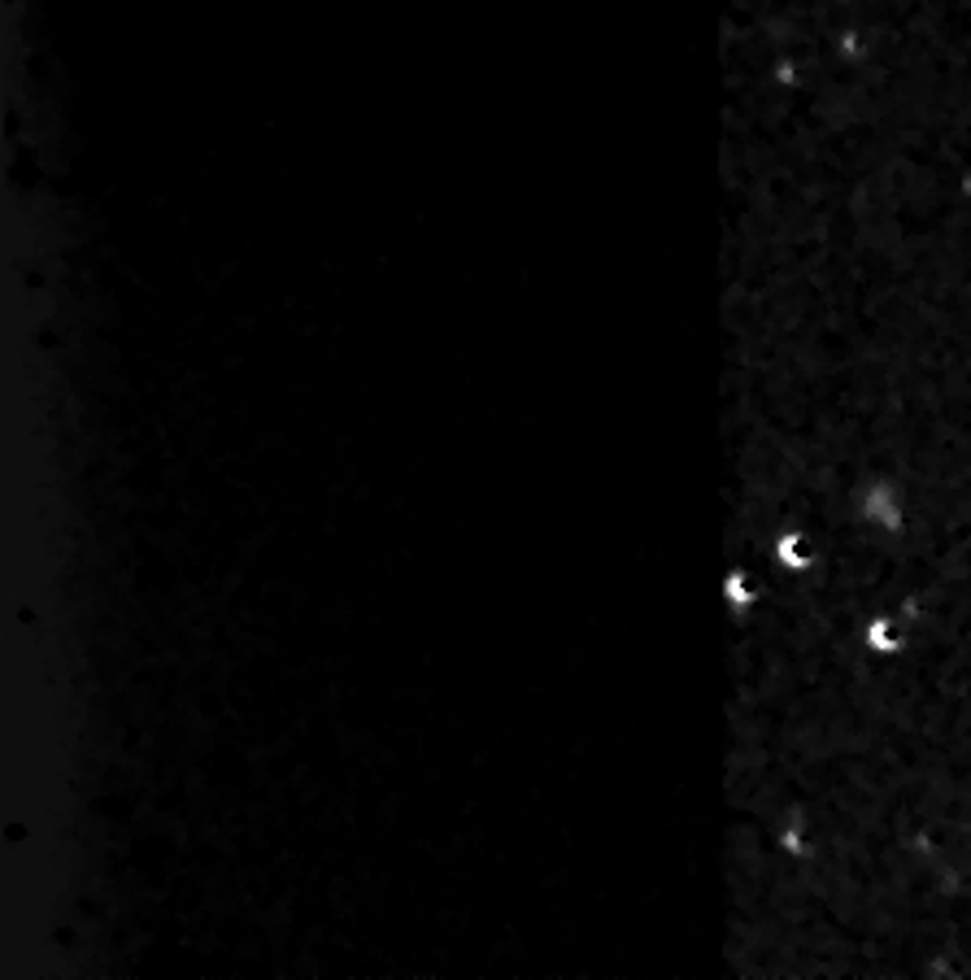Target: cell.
Masks as SVG:
<instances>
[{"instance_id": "obj_1", "label": "cell", "mask_w": 971, "mask_h": 980, "mask_svg": "<svg viewBox=\"0 0 971 980\" xmlns=\"http://www.w3.org/2000/svg\"><path fill=\"white\" fill-rule=\"evenodd\" d=\"M863 641H867V646H872V650H876V653H898V650H902V641H907V637H902V624H898V619L880 615V619H872V624H867Z\"/></svg>"}]
</instances>
